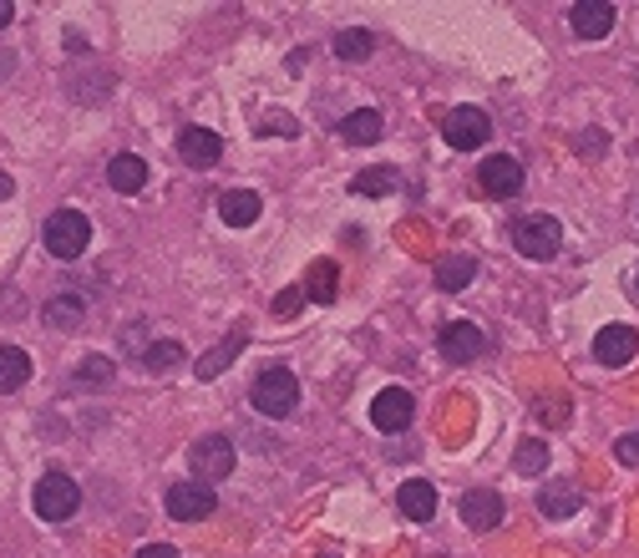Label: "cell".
I'll use <instances>...</instances> for the list:
<instances>
[{"mask_svg":"<svg viewBox=\"0 0 639 558\" xmlns=\"http://www.w3.org/2000/svg\"><path fill=\"white\" fill-rule=\"evenodd\" d=\"M41 244L51 259H82L92 244V219L82 208H57V214L41 223Z\"/></svg>","mask_w":639,"mask_h":558,"instance_id":"obj_1","label":"cell"},{"mask_svg":"<svg viewBox=\"0 0 639 558\" xmlns=\"http://www.w3.org/2000/svg\"><path fill=\"white\" fill-rule=\"evenodd\" d=\"M249 401H254V412H260V416H290L294 401H300V381H294L285 366H269V371H260V376H254Z\"/></svg>","mask_w":639,"mask_h":558,"instance_id":"obj_2","label":"cell"},{"mask_svg":"<svg viewBox=\"0 0 639 558\" xmlns=\"http://www.w3.org/2000/svg\"><path fill=\"white\" fill-rule=\"evenodd\" d=\"M31 502H36V518L67 523V518H76V508H82V487H76L67 472H46L41 483H36V493H31Z\"/></svg>","mask_w":639,"mask_h":558,"instance_id":"obj_3","label":"cell"},{"mask_svg":"<svg viewBox=\"0 0 639 558\" xmlns=\"http://www.w3.org/2000/svg\"><path fill=\"white\" fill-rule=\"evenodd\" d=\"M513 250L523 259H553L564 250V229H558L553 214H528V219L513 223Z\"/></svg>","mask_w":639,"mask_h":558,"instance_id":"obj_4","label":"cell"},{"mask_svg":"<svg viewBox=\"0 0 639 558\" xmlns=\"http://www.w3.org/2000/svg\"><path fill=\"white\" fill-rule=\"evenodd\" d=\"M442 137H447L457 153H478L487 137H493V118L482 107H451L442 118Z\"/></svg>","mask_w":639,"mask_h":558,"instance_id":"obj_5","label":"cell"},{"mask_svg":"<svg viewBox=\"0 0 639 558\" xmlns=\"http://www.w3.org/2000/svg\"><path fill=\"white\" fill-rule=\"evenodd\" d=\"M214 508H218V493L204 477H189V483L168 487V518H178V523H198V518H208Z\"/></svg>","mask_w":639,"mask_h":558,"instance_id":"obj_6","label":"cell"},{"mask_svg":"<svg viewBox=\"0 0 639 558\" xmlns=\"http://www.w3.org/2000/svg\"><path fill=\"white\" fill-rule=\"evenodd\" d=\"M193 477H204V483H218V477H229L233 472V441L229 437H198L193 441Z\"/></svg>","mask_w":639,"mask_h":558,"instance_id":"obj_7","label":"cell"},{"mask_svg":"<svg viewBox=\"0 0 639 558\" xmlns=\"http://www.w3.org/2000/svg\"><path fill=\"white\" fill-rule=\"evenodd\" d=\"M411 416H417V397H411L407 386H386L376 401H371V422L381 432H407Z\"/></svg>","mask_w":639,"mask_h":558,"instance_id":"obj_8","label":"cell"},{"mask_svg":"<svg viewBox=\"0 0 639 558\" xmlns=\"http://www.w3.org/2000/svg\"><path fill=\"white\" fill-rule=\"evenodd\" d=\"M442 355L457 361V366L482 361V355H487V336H482L472 320H451V325H442Z\"/></svg>","mask_w":639,"mask_h":558,"instance_id":"obj_9","label":"cell"},{"mask_svg":"<svg viewBox=\"0 0 639 558\" xmlns=\"http://www.w3.org/2000/svg\"><path fill=\"white\" fill-rule=\"evenodd\" d=\"M478 178H482V189L493 193V198H513V193H523V162L508 158V153H493V158H482Z\"/></svg>","mask_w":639,"mask_h":558,"instance_id":"obj_10","label":"cell"},{"mask_svg":"<svg viewBox=\"0 0 639 558\" xmlns=\"http://www.w3.org/2000/svg\"><path fill=\"white\" fill-rule=\"evenodd\" d=\"M594 355H599V366H610V371L629 366L639 355V330H629V325H604L594 340Z\"/></svg>","mask_w":639,"mask_h":558,"instance_id":"obj_11","label":"cell"},{"mask_svg":"<svg viewBox=\"0 0 639 558\" xmlns=\"http://www.w3.org/2000/svg\"><path fill=\"white\" fill-rule=\"evenodd\" d=\"M462 523L472 533H493L503 523V498H497L493 487H472L462 493Z\"/></svg>","mask_w":639,"mask_h":558,"instance_id":"obj_12","label":"cell"},{"mask_svg":"<svg viewBox=\"0 0 639 558\" xmlns=\"http://www.w3.org/2000/svg\"><path fill=\"white\" fill-rule=\"evenodd\" d=\"M614 31V0H579L574 5V36L579 41H604Z\"/></svg>","mask_w":639,"mask_h":558,"instance_id":"obj_13","label":"cell"},{"mask_svg":"<svg viewBox=\"0 0 639 558\" xmlns=\"http://www.w3.org/2000/svg\"><path fill=\"white\" fill-rule=\"evenodd\" d=\"M178 158L189 162V168H214V162L224 158V143H218V133H208V128H183V133H178Z\"/></svg>","mask_w":639,"mask_h":558,"instance_id":"obj_14","label":"cell"},{"mask_svg":"<svg viewBox=\"0 0 639 558\" xmlns=\"http://www.w3.org/2000/svg\"><path fill=\"white\" fill-rule=\"evenodd\" d=\"M396 508L411 518V523H432L436 518V487L426 477H407L401 493H396Z\"/></svg>","mask_w":639,"mask_h":558,"instance_id":"obj_15","label":"cell"},{"mask_svg":"<svg viewBox=\"0 0 639 558\" xmlns=\"http://www.w3.org/2000/svg\"><path fill=\"white\" fill-rule=\"evenodd\" d=\"M260 193H249V189H224L218 193V219L233 223V229H249V223L260 219Z\"/></svg>","mask_w":639,"mask_h":558,"instance_id":"obj_16","label":"cell"},{"mask_svg":"<svg viewBox=\"0 0 639 558\" xmlns=\"http://www.w3.org/2000/svg\"><path fill=\"white\" fill-rule=\"evenodd\" d=\"M583 508V493L574 483H548L538 487V513L543 518H574Z\"/></svg>","mask_w":639,"mask_h":558,"instance_id":"obj_17","label":"cell"},{"mask_svg":"<svg viewBox=\"0 0 639 558\" xmlns=\"http://www.w3.org/2000/svg\"><path fill=\"white\" fill-rule=\"evenodd\" d=\"M107 183H112V193H143L147 162L137 158V153H117V158L107 162Z\"/></svg>","mask_w":639,"mask_h":558,"instance_id":"obj_18","label":"cell"},{"mask_svg":"<svg viewBox=\"0 0 639 558\" xmlns=\"http://www.w3.org/2000/svg\"><path fill=\"white\" fill-rule=\"evenodd\" d=\"M244 345H249L244 330H239V336H229V340H218L214 351H208L204 361L193 366V376H198V381H214V376H224V371H229L233 361H239V351H244Z\"/></svg>","mask_w":639,"mask_h":558,"instance_id":"obj_19","label":"cell"},{"mask_svg":"<svg viewBox=\"0 0 639 558\" xmlns=\"http://www.w3.org/2000/svg\"><path fill=\"white\" fill-rule=\"evenodd\" d=\"M41 315H46V325H51V330H82L87 305H82V294H51Z\"/></svg>","mask_w":639,"mask_h":558,"instance_id":"obj_20","label":"cell"},{"mask_svg":"<svg viewBox=\"0 0 639 558\" xmlns=\"http://www.w3.org/2000/svg\"><path fill=\"white\" fill-rule=\"evenodd\" d=\"M335 294H340V269H335V259H315V265L305 269V300L330 305Z\"/></svg>","mask_w":639,"mask_h":558,"instance_id":"obj_21","label":"cell"},{"mask_svg":"<svg viewBox=\"0 0 639 558\" xmlns=\"http://www.w3.org/2000/svg\"><path fill=\"white\" fill-rule=\"evenodd\" d=\"M472 275H478V259L472 254H447V259H436V290H467L472 284Z\"/></svg>","mask_w":639,"mask_h":558,"instance_id":"obj_22","label":"cell"},{"mask_svg":"<svg viewBox=\"0 0 639 558\" xmlns=\"http://www.w3.org/2000/svg\"><path fill=\"white\" fill-rule=\"evenodd\" d=\"M112 87H117V76L103 72V66H87L82 76H67V92H72L76 102H103Z\"/></svg>","mask_w":639,"mask_h":558,"instance_id":"obj_23","label":"cell"},{"mask_svg":"<svg viewBox=\"0 0 639 558\" xmlns=\"http://www.w3.org/2000/svg\"><path fill=\"white\" fill-rule=\"evenodd\" d=\"M335 133L346 137V143H381V133H386V122H381V112L361 107V112H350V118H340V128H335Z\"/></svg>","mask_w":639,"mask_h":558,"instance_id":"obj_24","label":"cell"},{"mask_svg":"<svg viewBox=\"0 0 639 558\" xmlns=\"http://www.w3.org/2000/svg\"><path fill=\"white\" fill-rule=\"evenodd\" d=\"M396 189H401V173H396V168H386V162L350 178V193H361V198H386V193H396Z\"/></svg>","mask_w":639,"mask_h":558,"instance_id":"obj_25","label":"cell"},{"mask_svg":"<svg viewBox=\"0 0 639 558\" xmlns=\"http://www.w3.org/2000/svg\"><path fill=\"white\" fill-rule=\"evenodd\" d=\"M26 381H31V351L0 345V391H21Z\"/></svg>","mask_w":639,"mask_h":558,"instance_id":"obj_26","label":"cell"},{"mask_svg":"<svg viewBox=\"0 0 639 558\" xmlns=\"http://www.w3.org/2000/svg\"><path fill=\"white\" fill-rule=\"evenodd\" d=\"M543 468H548V441L543 437L518 441V452H513V472H518V477H538Z\"/></svg>","mask_w":639,"mask_h":558,"instance_id":"obj_27","label":"cell"},{"mask_svg":"<svg viewBox=\"0 0 639 558\" xmlns=\"http://www.w3.org/2000/svg\"><path fill=\"white\" fill-rule=\"evenodd\" d=\"M371 46H376V36L361 26H350V31H335V57L340 61H365L371 57Z\"/></svg>","mask_w":639,"mask_h":558,"instance_id":"obj_28","label":"cell"},{"mask_svg":"<svg viewBox=\"0 0 639 558\" xmlns=\"http://www.w3.org/2000/svg\"><path fill=\"white\" fill-rule=\"evenodd\" d=\"M183 345H178V340H153V345H147L143 351V366L147 371H173V366H183Z\"/></svg>","mask_w":639,"mask_h":558,"instance_id":"obj_29","label":"cell"},{"mask_svg":"<svg viewBox=\"0 0 639 558\" xmlns=\"http://www.w3.org/2000/svg\"><path fill=\"white\" fill-rule=\"evenodd\" d=\"M112 355H87V361H82V366L72 371V386H107L112 381Z\"/></svg>","mask_w":639,"mask_h":558,"instance_id":"obj_30","label":"cell"},{"mask_svg":"<svg viewBox=\"0 0 639 558\" xmlns=\"http://www.w3.org/2000/svg\"><path fill=\"white\" fill-rule=\"evenodd\" d=\"M604 147H610V133H604V128L579 133V153H583V158H604Z\"/></svg>","mask_w":639,"mask_h":558,"instance_id":"obj_31","label":"cell"},{"mask_svg":"<svg viewBox=\"0 0 639 558\" xmlns=\"http://www.w3.org/2000/svg\"><path fill=\"white\" fill-rule=\"evenodd\" d=\"M300 305H305V284H294V290H279L275 294V315H285V320H290Z\"/></svg>","mask_w":639,"mask_h":558,"instance_id":"obj_32","label":"cell"},{"mask_svg":"<svg viewBox=\"0 0 639 558\" xmlns=\"http://www.w3.org/2000/svg\"><path fill=\"white\" fill-rule=\"evenodd\" d=\"M614 457H619L625 468H639V437H635V432H629V437H619V441H614Z\"/></svg>","mask_w":639,"mask_h":558,"instance_id":"obj_33","label":"cell"},{"mask_svg":"<svg viewBox=\"0 0 639 558\" xmlns=\"http://www.w3.org/2000/svg\"><path fill=\"white\" fill-rule=\"evenodd\" d=\"M137 558H178V548L173 544H147V548H137Z\"/></svg>","mask_w":639,"mask_h":558,"instance_id":"obj_34","label":"cell"},{"mask_svg":"<svg viewBox=\"0 0 639 558\" xmlns=\"http://www.w3.org/2000/svg\"><path fill=\"white\" fill-rule=\"evenodd\" d=\"M260 133H285V137H294V122H290V118H275V122H260Z\"/></svg>","mask_w":639,"mask_h":558,"instance_id":"obj_35","label":"cell"},{"mask_svg":"<svg viewBox=\"0 0 639 558\" xmlns=\"http://www.w3.org/2000/svg\"><path fill=\"white\" fill-rule=\"evenodd\" d=\"M11 15H15V5H11V0H0V31L11 26Z\"/></svg>","mask_w":639,"mask_h":558,"instance_id":"obj_36","label":"cell"},{"mask_svg":"<svg viewBox=\"0 0 639 558\" xmlns=\"http://www.w3.org/2000/svg\"><path fill=\"white\" fill-rule=\"evenodd\" d=\"M11 66H15V57H11V51H0V82L11 76Z\"/></svg>","mask_w":639,"mask_h":558,"instance_id":"obj_37","label":"cell"},{"mask_svg":"<svg viewBox=\"0 0 639 558\" xmlns=\"http://www.w3.org/2000/svg\"><path fill=\"white\" fill-rule=\"evenodd\" d=\"M15 193V183H11V173H0V204H5V198H11Z\"/></svg>","mask_w":639,"mask_h":558,"instance_id":"obj_38","label":"cell"}]
</instances>
